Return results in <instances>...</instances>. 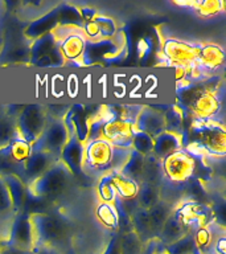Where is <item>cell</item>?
I'll list each match as a JSON object with an SVG mask.
<instances>
[{
    "instance_id": "34",
    "label": "cell",
    "mask_w": 226,
    "mask_h": 254,
    "mask_svg": "<svg viewBox=\"0 0 226 254\" xmlns=\"http://www.w3.org/2000/svg\"><path fill=\"white\" fill-rule=\"evenodd\" d=\"M164 249H166L167 254H197L192 233L186 234L172 245L164 246Z\"/></svg>"
},
{
    "instance_id": "2",
    "label": "cell",
    "mask_w": 226,
    "mask_h": 254,
    "mask_svg": "<svg viewBox=\"0 0 226 254\" xmlns=\"http://www.w3.org/2000/svg\"><path fill=\"white\" fill-rule=\"evenodd\" d=\"M29 216L35 230L36 246H49L65 252L63 248L67 241L66 225L59 218L45 212H32Z\"/></svg>"
},
{
    "instance_id": "35",
    "label": "cell",
    "mask_w": 226,
    "mask_h": 254,
    "mask_svg": "<svg viewBox=\"0 0 226 254\" xmlns=\"http://www.w3.org/2000/svg\"><path fill=\"white\" fill-rule=\"evenodd\" d=\"M225 3L221 0H202V1H194L193 8L201 17H213L224 11Z\"/></svg>"
},
{
    "instance_id": "10",
    "label": "cell",
    "mask_w": 226,
    "mask_h": 254,
    "mask_svg": "<svg viewBox=\"0 0 226 254\" xmlns=\"http://www.w3.org/2000/svg\"><path fill=\"white\" fill-rule=\"evenodd\" d=\"M69 139V132L62 119L48 118L45 130L39 140L32 144L33 150L47 151L59 160V154Z\"/></svg>"
},
{
    "instance_id": "33",
    "label": "cell",
    "mask_w": 226,
    "mask_h": 254,
    "mask_svg": "<svg viewBox=\"0 0 226 254\" xmlns=\"http://www.w3.org/2000/svg\"><path fill=\"white\" fill-rule=\"evenodd\" d=\"M119 249L120 254H143L144 244L134 232H127L119 236Z\"/></svg>"
},
{
    "instance_id": "28",
    "label": "cell",
    "mask_w": 226,
    "mask_h": 254,
    "mask_svg": "<svg viewBox=\"0 0 226 254\" xmlns=\"http://www.w3.org/2000/svg\"><path fill=\"white\" fill-rule=\"evenodd\" d=\"M95 216L101 222V225L110 230H118L119 228V217L118 210L114 204H107V202H99L95 208Z\"/></svg>"
},
{
    "instance_id": "41",
    "label": "cell",
    "mask_w": 226,
    "mask_h": 254,
    "mask_svg": "<svg viewBox=\"0 0 226 254\" xmlns=\"http://www.w3.org/2000/svg\"><path fill=\"white\" fill-rule=\"evenodd\" d=\"M0 248V254H35L33 250H24L15 248V246L8 245V244H1Z\"/></svg>"
},
{
    "instance_id": "38",
    "label": "cell",
    "mask_w": 226,
    "mask_h": 254,
    "mask_svg": "<svg viewBox=\"0 0 226 254\" xmlns=\"http://www.w3.org/2000/svg\"><path fill=\"white\" fill-rule=\"evenodd\" d=\"M98 196L102 202L107 204H114L116 200V193H115L114 186L111 183V175H103L98 184Z\"/></svg>"
},
{
    "instance_id": "20",
    "label": "cell",
    "mask_w": 226,
    "mask_h": 254,
    "mask_svg": "<svg viewBox=\"0 0 226 254\" xmlns=\"http://www.w3.org/2000/svg\"><path fill=\"white\" fill-rule=\"evenodd\" d=\"M186 234H189V232L184 228V225L178 221V218L172 212V214L168 217L166 224L163 225V228L159 232L158 241L162 245L168 246L174 244L176 241H178L180 238H182Z\"/></svg>"
},
{
    "instance_id": "17",
    "label": "cell",
    "mask_w": 226,
    "mask_h": 254,
    "mask_svg": "<svg viewBox=\"0 0 226 254\" xmlns=\"http://www.w3.org/2000/svg\"><path fill=\"white\" fill-rule=\"evenodd\" d=\"M225 63V51L217 44H204L198 47L197 65L202 70L208 71L217 70Z\"/></svg>"
},
{
    "instance_id": "1",
    "label": "cell",
    "mask_w": 226,
    "mask_h": 254,
    "mask_svg": "<svg viewBox=\"0 0 226 254\" xmlns=\"http://www.w3.org/2000/svg\"><path fill=\"white\" fill-rule=\"evenodd\" d=\"M190 139L192 142L185 148L189 154L196 150L197 154H208L218 158L225 156L226 131L222 123L214 119H194L190 126Z\"/></svg>"
},
{
    "instance_id": "43",
    "label": "cell",
    "mask_w": 226,
    "mask_h": 254,
    "mask_svg": "<svg viewBox=\"0 0 226 254\" xmlns=\"http://www.w3.org/2000/svg\"><path fill=\"white\" fill-rule=\"evenodd\" d=\"M33 252L35 254H66L65 252H61L55 248H49V246H36Z\"/></svg>"
},
{
    "instance_id": "24",
    "label": "cell",
    "mask_w": 226,
    "mask_h": 254,
    "mask_svg": "<svg viewBox=\"0 0 226 254\" xmlns=\"http://www.w3.org/2000/svg\"><path fill=\"white\" fill-rule=\"evenodd\" d=\"M56 48H57V39H56L53 31L40 36L32 44L31 52H29L31 63L36 64L39 60L51 56Z\"/></svg>"
},
{
    "instance_id": "15",
    "label": "cell",
    "mask_w": 226,
    "mask_h": 254,
    "mask_svg": "<svg viewBox=\"0 0 226 254\" xmlns=\"http://www.w3.org/2000/svg\"><path fill=\"white\" fill-rule=\"evenodd\" d=\"M56 162H58V159L47 151L33 150L29 159L23 164L25 179L29 183L35 182L36 179H39L41 175L45 174Z\"/></svg>"
},
{
    "instance_id": "39",
    "label": "cell",
    "mask_w": 226,
    "mask_h": 254,
    "mask_svg": "<svg viewBox=\"0 0 226 254\" xmlns=\"http://www.w3.org/2000/svg\"><path fill=\"white\" fill-rule=\"evenodd\" d=\"M94 20L95 23L98 24L102 40H111L116 36V33H118V25H116L114 19L107 17V16L97 15Z\"/></svg>"
},
{
    "instance_id": "7",
    "label": "cell",
    "mask_w": 226,
    "mask_h": 254,
    "mask_svg": "<svg viewBox=\"0 0 226 254\" xmlns=\"http://www.w3.org/2000/svg\"><path fill=\"white\" fill-rule=\"evenodd\" d=\"M174 216L178 218L189 233H193L198 228H204L216 222V212L209 205L197 201H182L173 210Z\"/></svg>"
},
{
    "instance_id": "21",
    "label": "cell",
    "mask_w": 226,
    "mask_h": 254,
    "mask_svg": "<svg viewBox=\"0 0 226 254\" xmlns=\"http://www.w3.org/2000/svg\"><path fill=\"white\" fill-rule=\"evenodd\" d=\"M58 9H53V11L48 12L47 15H44L43 17H40V19L32 21V23L28 25L27 31H25V35H27L29 39L36 40L37 37H40V36L55 31V28L58 25Z\"/></svg>"
},
{
    "instance_id": "22",
    "label": "cell",
    "mask_w": 226,
    "mask_h": 254,
    "mask_svg": "<svg viewBox=\"0 0 226 254\" xmlns=\"http://www.w3.org/2000/svg\"><path fill=\"white\" fill-rule=\"evenodd\" d=\"M131 228H132V232L142 240L143 244L155 238L152 225H151L150 213L147 209L138 208L135 210L134 214L131 216Z\"/></svg>"
},
{
    "instance_id": "13",
    "label": "cell",
    "mask_w": 226,
    "mask_h": 254,
    "mask_svg": "<svg viewBox=\"0 0 226 254\" xmlns=\"http://www.w3.org/2000/svg\"><path fill=\"white\" fill-rule=\"evenodd\" d=\"M67 128L69 136H74L83 144L89 140L90 134V119L87 117L83 105H74L69 107V110L62 118Z\"/></svg>"
},
{
    "instance_id": "11",
    "label": "cell",
    "mask_w": 226,
    "mask_h": 254,
    "mask_svg": "<svg viewBox=\"0 0 226 254\" xmlns=\"http://www.w3.org/2000/svg\"><path fill=\"white\" fill-rule=\"evenodd\" d=\"M8 245L15 246L19 249L33 250L36 248V237L31 216L25 212H19L12 218L9 237L5 242Z\"/></svg>"
},
{
    "instance_id": "4",
    "label": "cell",
    "mask_w": 226,
    "mask_h": 254,
    "mask_svg": "<svg viewBox=\"0 0 226 254\" xmlns=\"http://www.w3.org/2000/svg\"><path fill=\"white\" fill-rule=\"evenodd\" d=\"M184 106L194 119L209 121L218 115L222 103L217 93L209 87H186L181 94Z\"/></svg>"
},
{
    "instance_id": "32",
    "label": "cell",
    "mask_w": 226,
    "mask_h": 254,
    "mask_svg": "<svg viewBox=\"0 0 226 254\" xmlns=\"http://www.w3.org/2000/svg\"><path fill=\"white\" fill-rule=\"evenodd\" d=\"M164 123H166V130L170 132L182 135V127H184V111L180 106L174 105L170 106L164 113Z\"/></svg>"
},
{
    "instance_id": "16",
    "label": "cell",
    "mask_w": 226,
    "mask_h": 254,
    "mask_svg": "<svg viewBox=\"0 0 226 254\" xmlns=\"http://www.w3.org/2000/svg\"><path fill=\"white\" fill-rule=\"evenodd\" d=\"M83 152L85 144L74 136H69L66 144L59 154V162H62L71 175H78L83 171Z\"/></svg>"
},
{
    "instance_id": "6",
    "label": "cell",
    "mask_w": 226,
    "mask_h": 254,
    "mask_svg": "<svg viewBox=\"0 0 226 254\" xmlns=\"http://www.w3.org/2000/svg\"><path fill=\"white\" fill-rule=\"evenodd\" d=\"M162 168L164 182L182 186L193 178L196 172V159L194 155L181 148L163 159Z\"/></svg>"
},
{
    "instance_id": "30",
    "label": "cell",
    "mask_w": 226,
    "mask_h": 254,
    "mask_svg": "<svg viewBox=\"0 0 226 254\" xmlns=\"http://www.w3.org/2000/svg\"><path fill=\"white\" fill-rule=\"evenodd\" d=\"M17 136L15 118L7 111H0V151L7 148L8 144Z\"/></svg>"
},
{
    "instance_id": "37",
    "label": "cell",
    "mask_w": 226,
    "mask_h": 254,
    "mask_svg": "<svg viewBox=\"0 0 226 254\" xmlns=\"http://www.w3.org/2000/svg\"><path fill=\"white\" fill-rule=\"evenodd\" d=\"M131 148L136 151L138 154L143 155V156L152 154V150H154V138H151L150 135H147L146 132L135 130Z\"/></svg>"
},
{
    "instance_id": "31",
    "label": "cell",
    "mask_w": 226,
    "mask_h": 254,
    "mask_svg": "<svg viewBox=\"0 0 226 254\" xmlns=\"http://www.w3.org/2000/svg\"><path fill=\"white\" fill-rule=\"evenodd\" d=\"M136 202H138L139 208L143 209H151L155 204H158L160 201V190L159 187L151 186L147 183H142L139 186V192L136 196Z\"/></svg>"
},
{
    "instance_id": "14",
    "label": "cell",
    "mask_w": 226,
    "mask_h": 254,
    "mask_svg": "<svg viewBox=\"0 0 226 254\" xmlns=\"http://www.w3.org/2000/svg\"><path fill=\"white\" fill-rule=\"evenodd\" d=\"M135 130L146 132L151 138H156L163 131H166L164 115L155 106H142L135 119Z\"/></svg>"
},
{
    "instance_id": "19",
    "label": "cell",
    "mask_w": 226,
    "mask_h": 254,
    "mask_svg": "<svg viewBox=\"0 0 226 254\" xmlns=\"http://www.w3.org/2000/svg\"><path fill=\"white\" fill-rule=\"evenodd\" d=\"M111 175V183L114 186L116 198L120 201H130L135 200L138 196L139 186L138 183L132 180V179L127 178L124 175L119 174V172H110Z\"/></svg>"
},
{
    "instance_id": "8",
    "label": "cell",
    "mask_w": 226,
    "mask_h": 254,
    "mask_svg": "<svg viewBox=\"0 0 226 254\" xmlns=\"http://www.w3.org/2000/svg\"><path fill=\"white\" fill-rule=\"evenodd\" d=\"M114 147L102 138L87 140L83 152V170L95 174H110Z\"/></svg>"
},
{
    "instance_id": "5",
    "label": "cell",
    "mask_w": 226,
    "mask_h": 254,
    "mask_svg": "<svg viewBox=\"0 0 226 254\" xmlns=\"http://www.w3.org/2000/svg\"><path fill=\"white\" fill-rule=\"evenodd\" d=\"M17 136L35 144L45 130L48 123V114L41 105H28L20 109L15 119Z\"/></svg>"
},
{
    "instance_id": "3",
    "label": "cell",
    "mask_w": 226,
    "mask_h": 254,
    "mask_svg": "<svg viewBox=\"0 0 226 254\" xmlns=\"http://www.w3.org/2000/svg\"><path fill=\"white\" fill-rule=\"evenodd\" d=\"M71 176L67 167L58 160L39 179L29 183L27 190L39 198H55L66 190Z\"/></svg>"
},
{
    "instance_id": "29",
    "label": "cell",
    "mask_w": 226,
    "mask_h": 254,
    "mask_svg": "<svg viewBox=\"0 0 226 254\" xmlns=\"http://www.w3.org/2000/svg\"><path fill=\"white\" fill-rule=\"evenodd\" d=\"M143 166H144V156L138 154L136 151L131 150V154L127 159V162L124 163V166L120 170L119 174L124 175L127 178L132 179L138 184H142V172Z\"/></svg>"
},
{
    "instance_id": "26",
    "label": "cell",
    "mask_w": 226,
    "mask_h": 254,
    "mask_svg": "<svg viewBox=\"0 0 226 254\" xmlns=\"http://www.w3.org/2000/svg\"><path fill=\"white\" fill-rule=\"evenodd\" d=\"M163 180H164V176H163L162 160L152 154L144 156L142 183H147V184H151V186L155 187H160Z\"/></svg>"
},
{
    "instance_id": "12",
    "label": "cell",
    "mask_w": 226,
    "mask_h": 254,
    "mask_svg": "<svg viewBox=\"0 0 226 254\" xmlns=\"http://www.w3.org/2000/svg\"><path fill=\"white\" fill-rule=\"evenodd\" d=\"M134 132V123L128 122L126 119H111L102 125L99 138L107 140L113 147L130 150Z\"/></svg>"
},
{
    "instance_id": "27",
    "label": "cell",
    "mask_w": 226,
    "mask_h": 254,
    "mask_svg": "<svg viewBox=\"0 0 226 254\" xmlns=\"http://www.w3.org/2000/svg\"><path fill=\"white\" fill-rule=\"evenodd\" d=\"M174 210V206L168 204V202L160 201L158 204H155L151 209H148V213H150V220L151 225H152V232H154V237L158 238L159 232L163 228V225L166 224V221L168 220L172 212Z\"/></svg>"
},
{
    "instance_id": "18",
    "label": "cell",
    "mask_w": 226,
    "mask_h": 254,
    "mask_svg": "<svg viewBox=\"0 0 226 254\" xmlns=\"http://www.w3.org/2000/svg\"><path fill=\"white\" fill-rule=\"evenodd\" d=\"M181 148H184V135L166 130L154 139L152 155L163 160L166 156L173 154V152L181 150Z\"/></svg>"
},
{
    "instance_id": "44",
    "label": "cell",
    "mask_w": 226,
    "mask_h": 254,
    "mask_svg": "<svg viewBox=\"0 0 226 254\" xmlns=\"http://www.w3.org/2000/svg\"><path fill=\"white\" fill-rule=\"evenodd\" d=\"M0 248H1V246H0Z\"/></svg>"
},
{
    "instance_id": "42",
    "label": "cell",
    "mask_w": 226,
    "mask_h": 254,
    "mask_svg": "<svg viewBox=\"0 0 226 254\" xmlns=\"http://www.w3.org/2000/svg\"><path fill=\"white\" fill-rule=\"evenodd\" d=\"M214 254H226V238L225 234L220 236L214 242Z\"/></svg>"
},
{
    "instance_id": "9",
    "label": "cell",
    "mask_w": 226,
    "mask_h": 254,
    "mask_svg": "<svg viewBox=\"0 0 226 254\" xmlns=\"http://www.w3.org/2000/svg\"><path fill=\"white\" fill-rule=\"evenodd\" d=\"M198 47L189 44L182 40L168 37L163 41L162 53L163 57L170 65L174 67H188L193 66L197 63Z\"/></svg>"
},
{
    "instance_id": "25",
    "label": "cell",
    "mask_w": 226,
    "mask_h": 254,
    "mask_svg": "<svg viewBox=\"0 0 226 254\" xmlns=\"http://www.w3.org/2000/svg\"><path fill=\"white\" fill-rule=\"evenodd\" d=\"M0 152L4 155H7L8 158L11 159L13 163H16V164H21V166H23L24 163L29 159L32 152H33V147H32L31 143H28L27 140H24V139H21L20 136H16V138L8 144L7 148H4V150H1Z\"/></svg>"
},
{
    "instance_id": "40",
    "label": "cell",
    "mask_w": 226,
    "mask_h": 254,
    "mask_svg": "<svg viewBox=\"0 0 226 254\" xmlns=\"http://www.w3.org/2000/svg\"><path fill=\"white\" fill-rule=\"evenodd\" d=\"M82 32H83V36L86 37L87 43H98V41L102 40L101 31H99L98 24L95 23V20L83 24Z\"/></svg>"
},
{
    "instance_id": "23",
    "label": "cell",
    "mask_w": 226,
    "mask_h": 254,
    "mask_svg": "<svg viewBox=\"0 0 226 254\" xmlns=\"http://www.w3.org/2000/svg\"><path fill=\"white\" fill-rule=\"evenodd\" d=\"M3 178L8 188V192L11 194L13 209H15L16 213H19V212H21V208L24 206L25 197H27V187H25L23 180L15 174L3 175Z\"/></svg>"
},
{
    "instance_id": "36",
    "label": "cell",
    "mask_w": 226,
    "mask_h": 254,
    "mask_svg": "<svg viewBox=\"0 0 226 254\" xmlns=\"http://www.w3.org/2000/svg\"><path fill=\"white\" fill-rule=\"evenodd\" d=\"M15 214L11 194L8 192L3 175H0V218H12Z\"/></svg>"
}]
</instances>
